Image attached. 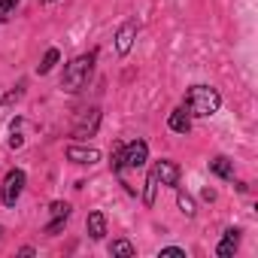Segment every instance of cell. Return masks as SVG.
<instances>
[{
	"label": "cell",
	"instance_id": "obj_1",
	"mask_svg": "<svg viewBox=\"0 0 258 258\" xmlns=\"http://www.w3.org/2000/svg\"><path fill=\"white\" fill-rule=\"evenodd\" d=\"M219 103H222V97H219V91L216 88H210V85H195V88H188V94H185V109L191 112V115H213L216 109H219Z\"/></svg>",
	"mask_w": 258,
	"mask_h": 258
},
{
	"label": "cell",
	"instance_id": "obj_2",
	"mask_svg": "<svg viewBox=\"0 0 258 258\" xmlns=\"http://www.w3.org/2000/svg\"><path fill=\"white\" fill-rule=\"evenodd\" d=\"M91 67H94V52L73 58V61L67 64V70H64V79H61L64 91H79V88L88 82V76H91Z\"/></svg>",
	"mask_w": 258,
	"mask_h": 258
},
{
	"label": "cell",
	"instance_id": "obj_3",
	"mask_svg": "<svg viewBox=\"0 0 258 258\" xmlns=\"http://www.w3.org/2000/svg\"><path fill=\"white\" fill-rule=\"evenodd\" d=\"M146 158H149V146H146L143 140H134V143L121 146V170H124V167L137 170V167L146 164Z\"/></svg>",
	"mask_w": 258,
	"mask_h": 258
},
{
	"label": "cell",
	"instance_id": "obj_4",
	"mask_svg": "<svg viewBox=\"0 0 258 258\" xmlns=\"http://www.w3.org/2000/svg\"><path fill=\"white\" fill-rule=\"evenodd\" d=\"M22 188H25V173L22 170H10L7 179H4V188H0V201H4L7 207H13L22 198Z\"/></svg>",
	"mask_w": 258,
	"mask_h": 258
},
{
	"label": "cell",
	"instance_id": "obj_5",
	"mask_svg": "<svg viewBox=\"0 0 258 258\" xmlns=\"http://www.w3.org/2000/svg\"><path fill=\"white\" fill-rule=\"evenodd\" d=\"M152 176H155L161 185H173V188H176V182H179V167H176L173 161H158L155 170H152Z\"/></svg>",
	"mask_w": 258,
	"mask_h": 258
},
{
	"label": "cell",
	"instance_id": "obj_6",
	"mask_svg": "<svg viewBox=\"0 0 258 258\" xmlns=\"http://www.w3.org/2000/svg\"><path fill=\"white\" fill-rule=\"evenodd\" d=\"M49 210H52V222L46 225V234H58V231L64 228V222L70 219V204H64V201H55Z\"/></svg>",
	"mask_w": 258,
	"mask_h": 258
},
{
	"label": "cell",
	"instance_id": "obj_7",
	"mask_svg": "<svg viewBox=\"0 0 258 258\" xmlns=\"http://www.w3.org/2000/svg\"><path fill=\"white\" fill-rule=\"evenodd\" d=\"M134 37H137V28H134V25H124V28L118 31V37H115V49H118V55H127V52H131Z\"/></svg>",
	"mask_w": 258,
	"mask_h": 258
},
{
	"label": "cell",
	"instance_id": "obj_8",
	"mask_svg": "<svg viewBox=\"0 0 258 258\" xmlns=\"http://www.w3.org/2000/svg\"><path fill=\"white\" fill-rule=\"evenodd\" d=\"M67 158L76 161V164H94V161L100 158V152H97V149H79V146H70V149H67Z\"/></svg>",
	"mask_w": 258,
	"mask_h": 258
},
{
	"label": "cell",
	"instance_id": "obj_9",
	"mask_svg": "<svg viewBox=\"0 0 258 258\" xmlns=\"http://www.w3.org/2000/svg\"><path fill=\"white\" fill-rule=\"evenodd\" d=\"M237 246H240V234H237V231H228V234L222 237V243H219V249H216V252H219L222 258H228V255H234V252H237Z\"/></svg>",
	"mask_w": 258,
	"mask_h": 258
},
{
	"label": "cell",
	"instance_id": "obj_10",
	"mask_svg": "<svg viewBox=\"0 0 258 258\" xmlns=\"http://www.w3.org/2000/svg\"><path fill=\"white\" fill-rule=\"evenodd\" d=\"M88 234H91V240H100V237L106 234V219H103V213H91V216H88Z\"/></svg>",
	"mask_w": 258,
	"mask_h": 258
},
{
	"label": "cell",
	"instance_id": "obj_11",
	"mask_svg": "<svg viewBox=\"0 0 258 258\" xmlns=\"http://www.w3.org/2000/svg\"><path fill=\"white\" fill-rule=\"evenodd\" d=\"M170 127L176 134H188V127H191V121H188V112L185 109H176V112H170Z\"/></svg>",
	"mask_w": 258,
	"mask_h": 258
},
{
	"label": "cell",
	"instance_id": "obj_12",
	"mask_svg": "<svg viewBox=\"0 0 258 258\" xmlns=\"http://www.w3.org/2000/svg\"><path fill=\"white\" fill-rule=\"evenodd\" d=\"M210 170H213L216 176H222V179H234V164H231L228 158H216V161H210Z\"/></svg>",
	"mask_w": 258,
	"mask_h": 258
},
{
	"label": "cell",
	"instance_id": "obj_13",
	"mask_svg": "<svg viewBox=\"0 0 258 258\" xmlns=\"http://www.w3.org/2000/svg\"><path fill=\"white\" fill-rule=\"evenodd\" d=\"M109 252H112V255H127V258L137 255V249H134L131 243H127V240H115V243L109 246Z\"/></svg>",
	"mask_w": 258,
	"mask_h": 258
},
{
	"label": "cell",
	"instance_id": "obj_14",
	"mask_svg": "<svg viewBox=\"0 0 258 258\" xmlns=\"http://www.w3.org/2000/svg\"><path fill=\"white\" fill-rule=\"evenodd\" d=\"M16 7H19V0H0V22H10Z\"/></svg>",
	"mask_w": 258,
	"mask_h": 258
},
{
	"label": "cell",
	"instance_id": "obj_15",
	"mask_svg": "<svg viewBox=\"0 0 258 258\" xmlns=\"http://www.w3.org/2000/svg\"><path fill=\"white\" fill-rule=\"evenodd\" d=\"M155 191H158V179L149 173V179H146V207H152V204H155Z\"/></svg>",
	"mask_w": 258,
	"mask_h": 258
},
{
	"label": "cell",
	"instance_id": "obj_16",
	"mask_svg": "<svg viewBox=\"0 0 258 258\" xmlns=\"http://www.w3.org/2000/svg\"><path fill=\"white\" fill-rule=\"evenodd\" d=\"M55 61H58V49H49L46 58H43V64H40V73H49L55 67Z\"/></svg>",
	"mask_w": 258,
	"mask_h": 258
},
{
	"label": "cell",
	"instance_id": "obj_17",
	"mask_svg": "<svg viewBox=\"0 0 258 258\" xmlns=\"http://www.w3.org/2000/svg\"><path fill=\"white\" fill-rule=\"evenodd\" d=\"M109 164H112V170H115V173H121V143H115V146H112V161H109Z\"/></svg>",
	"mask_w": 258,
	"mask_h": 258
},
{
	"label": "cell",
	"instance_id": "obj_18",
	"mask_svg": "<svg viewBox=\"0 0 258 258\" xmlns=\"http://www.w3.org/2000/svg\"><path fill=\"white\" fill-rule=\"evenodd\" d=\"M179 207H182L185 216H195V204H191V198H188L185 191H179Z\"/></svg>",
	"mask_w": 258,
	"mask_h": 258
},
{
	"label": "cell",
	"instance_id": "obj_19",
	"mask_svg": "<svg viewBox=\"0 0 258 258\" xmlns=\"http://www.w3.org/2000/svg\"><path fill=\"white\" fill-rule=\"evenodd\" d=\"M161 258H185V249H176V246L161 249Z\"/></svg>",
	"mask_w": 258,
	"mask_h": 258
},
{
	"label": "cell",
	"instance_id": "obj_20",
	"mask_svg": "<svg viewBox=\"0 0 258 258\" xmlns=\"http://www.w3.org/2000/svg\"><path fill=\"white\" fill-rule=\"evenodd\" d=\"M46 4H55V0H46Z\"/></svg>",
	"mask_w": 258,
	"mask_h": 258
},
{
	"label": "cell",
	"instance_id": "obj_21",
	"mask_svg": "<svg viewBox=\"0 0 258 258\" xmlns=\"http://www.w3.org/2000/svg\"><path fill=\"white\" fill-rule=\"evenodd\" d=\"M0 234H4V228H0Z\"/></svg>",
	"mask_w": 258,
	"mask_h": 258
}]
</instances>
